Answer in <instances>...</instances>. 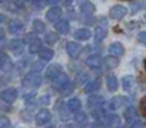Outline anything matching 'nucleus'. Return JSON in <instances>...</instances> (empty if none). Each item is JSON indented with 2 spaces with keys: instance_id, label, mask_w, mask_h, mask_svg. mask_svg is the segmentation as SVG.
Returning a JSON list of instances; mask_svg holds the SVG:
<instances>
[{
  "instance_id": "aec40b11",
  "label": "nucleus",
  "mask_w": 146,
  "mask_h": 128,
  "mask_svg": "<svg viewBox=\"0 0 146 128\" xmlns=\"http://www.w3.org/2000/svg\"><path fill=\"white\" fill-rule=\"evenodd\" d=\"M55 30L62 35H66L69 31V22L67 19H59L55 23Z\"/></svg>"
},
{
  "instance_id": "4c0bfd02",
  "label": "nucleus",
  "mask_w": 146,
  "mask_h": 128,
  "mask_svg": "<svg viewBox=\"0 0 146 128\" xmlns=\"http://www.w3.org/2000/svg\"><path fill=\"white\" fill-rule=\"evenodd\" d=\"M128 128H142V122L139 121V119H136V121L128 123Z\"/></svg>"
},
{
  "instance_id": "9d476101",
  "label": "nucleus",
  "mask_w": 146,
  "mask_h": 128,
  "mask_svg": "<svg viewBox=\"0 0 146 128\" xmlns=\"http://www.w3.org/2000/svg\"><path fill=\"white\" fill-rule=\"evenodd\" d=\"M78 7H80L81 12L87 15L92 14V13L95 12V5L91 1H88V0H80V1H78Z\"/></svg>"
},
{
  "instance_id": "ea45409f",
  "label": "nucleus",
  "mask_w": 146,
  "mask_h": 128,
  "mask_svg": "<svg viewBox=\"0 0 146 128\" xmlns=\"http://www.w3.org/2000/svg\"><path fill=\"white\" fill-rule=\"evenodd\" d=\"M41 67H42V64H41V63H37V62H35V63L32 64V67H31V68H32V72H38Z\"/></svg>"
},
{
  "instance_id": "cd10ccee",
  "label": "nucleus",
  "mask_w": 146,
  "mask_h": 128,
  "mask_svg": "<svg viewBox=\"0 0 146 128\" xmlns=\"http://www.w3.org/2000/svg\"><path fill=\"white\" fill-rule=\"evenodd\" d=\"M73 90H74V85H73L71 81H69V82L60 90V94L63 96H68V95H71V94L73 92Z\"/></svg>"
},
{
  "instance_id": "c85d7f7f",
  "label": "nucleus",
  "mask_w": 146,
  "mask_h": 128,
  "mask_svg": "<svg viewBox=\"0 0 146 128\" xmlns=\"http://www.w3.org/2000/svg\"><path fill=\"white\" fill-rule=\"evenodd\" d=\"M56 41H58V36H56L55 33L48 32L45 35V42L48 44V45H53V44H55Z\"/></svg>"
},
{
  "instance_id": "20e7f679",
  "label": "nucleus",
  "mask_w": 146,
  "mask_h": 128,
  "mask_svg": "<svg viewBox=\"0 0 146 128\" xmlns=\"http://www.w3.org/2000/svg\"><path fill=\"white\" fill-rule=\"evenodd\" d=\"M51 121V113L48 109H41L35 117V122L37 126H45Z\"/></svg>"
},
{
  "instance_id": "4468645a",
  "label": "nucleus",
  "mask_w": 146,
  "mask_h": 128,
  "mask_svg": "<svg viewBox=\"0 0 146 128\" xmlns=\"http://www.w3.org/2000/svg\"><path fill=\"white\" fill-rule=\"evenodd\" d=\"M124 53V48L121 42H113L109 45V54L111 56H121Z\"/></svg>"
},
{
  "instance_id": "c756f323",
  "label": "nucleus",
  "mask_w": 146,
  "mask_h": 128,
  "mask_svg": "<svg viewBox=\"0 0 146 128\" xmlns=\"http://www.w3.org/2000/svg\"><path fill=\"white\" fill-rule=\"evenodd\" d=\"M74 121L77 122L78 124H83V123H86V121H87V115H86L83 111H78L77 115L74 117Z\"/></svg>"
},
{
  "instance_id": "7c9ffc66",
  "label": "nucleus",
  "mask_w": 146,
  "mask_h": 128,
  "mask_svg": "<svg viewBox=\"0 0 146 128\" xmlns=\"http://www.w3.org/2000/svg\"><path fill=\"white\" fill-rule=\"evenodd\" d=\"M88 80H90L88 73H81V74L78 76V78H77V82H78V85H83V83L88 82Z\"/></svg>"
},
{
  "instance_id": "bb28decb",
  "label": "nucleus",
  "mask_w": 146,
  "mask_h": 128,
  "mask_svg": "<svg viewBox=\"0 0 146 128\" xmlns=\"http://www.w3.org/2000/svg\"><path fill=\"white\" fill-rule=\"evenodd\" d=\"M32 27H33V30H35V32H37V33L45 32V28H46L45 27V23L41 22L40 19H35V21H33Z\"/></svg>"
},
{
  "instance_id": "f257e3e1",
  "label": "nucleus",
  "mask_w": 146,
  "mask_h": 128,
  "mask_svg": "<svg viewBox=\"0 0 146 128\" xmlns=\"http://www.w3.org/2000/svg\"><path fill=\"white\" fill-rule=\"evenodd\" d=\"M42 82V78L37 72H30L25 76L23 80V86H28L32 88H37Z\"/></svg>"
},
{
  "instance_id": "a878e982",
  "label": "nucleus",
  "mask_w": 146,
  "mask_h": 128,
  "mask_svg": "<svg viewBox=\"0 0 146 128\" xmlns=\"http://www.w3.org/2000/svg\"><path fill=\"white\" fill-rule=\"evenodd\" d=\"M9 49L14 53V55H21L23 51V48H22V44H21V41L18 40H14L12 41V42L9 44Z\"/></svg>"
},
{
  "instance_id": "ddd939ff",
  "label": "nucleus",
  "mask_w": 146,
  "mask_h": 128,
  "mask_svg": "<svg viewBox=\"0 0 146 128\" xmlns=\"http://www.w3.org/2000/svg\"><path fill=\"white\" fill-rule=\"evenodd\" d=\"M23 28V23L22 21L19 19H13L9 22V25H8V31H9V33H12V35H17V33H19L21 31H22Z\"/></svg>"
},
{
  "instance_id": "39448f33",
  "label": "nucleus",
  "mask_w": 146,
  "mask_h": 128,
  "mask_svg": "<svg viewBox=\"0 0 146 128\" xmlns=\"http://www.w3.org/2000/svg\"><path fill=\"white\" fill-rule=\"evenodd\" d=\"M66 49H67L68 55L73 59L78 58V55H80L81 51H82V46H81V44L76 42V41H69V42H67Z\"/></svg>"
},
{
  "instance_id": "412c9836",
  "label": "nucleus",
  "mask_w": 146,
  "mask_h": 128,
  "mask_svg": "<svg viewBox=\"0 0 146 128\" xmlns=\"http://www.w3.org/2000/svg\"><path fill=\"white\" fill-rule=\"evenodd\" d=\"M41 50H42V41H41L38 37L36 38V40H33L32 42L28 45V51H30L31 54L40 53Z\"/></svg>"
},
{
  "instance_id": "a18cd8bd",
  "label": "nucleus",
  "mask_w": 146,
  "mask_h": 128,
  "mask_svg": "<svg viewBox=\"0 0 146 128\" xmlns=\"http://www.w3.org/2000/svg\"><path fill=\"white\" fill-rule=\"evenodd\" d=\"M145 69H146V60H145Z\"/></svg>"
},
{
  "instance_id": "c9c22d12",
  "label": "nucleus",
  "mask_w": 146,
  "mask_h": 128,
  "mask_svg": "<svg viewBox=\"0 0 146 128\" xmlns=\"http://www.w3.org/2000/svg\"><path fill=\"white\" fill-rule=\"evenodd\" d=\"M45 4H46V0H33V7L36 9H42Z\"/></svg>"
},
{
  "instance_id": "6ab92c4d",
  "label": "nucleus",
  "mask_w": 146,
  "mask_h": 128,
  "mask_svg": "<svg viewBox=\"0 0 146 128\" xmlns=\"http://www.w3.org/2000/svg\"><path fill=\"white\" fill-rule=\"evenodd\" d=\"M101 87V81L100 80H94L91 82H88L85 87V92L86 94H94V92H98Z\"/></svg>"
},
{
  "instance_id": "7ed1b4c3",
  "label": "nucleus",
  "mask_w": 146,
  "mask_h": 128,
  "mask_svg": "<svg viewBox=\"0 0 146 128\" xmlns=\"http://www.w3.org/2000/svg\"><path fill=\"white\" fill-rule=\"evenodd\" d=\"M62 73H63V68H62L60 64H51V65H49L48 69H46L45 77H46V80L55 81Z\"/></svg>"
},
{
  "instance_id": "79ce46f5",
  "label": "nucleus",
  "mask_w": 146,
  "mask_h": 128,
  "mask_svg": "<svg viewBox=\"0 0 146 128\" xmlns=\"http://www.w3.org/2000/svg\"><path fill=\"white\" fill-rule=\"evenodd\" d=\"M4 36H5V31L3 30V28H0V41L4 38Z\"/></svg>"
},
{
  "instance_id": "2f4dec72",
  "label": "nucleus",
  "mask_w": 146,
  "mask_h": 128,
  "mask_svg": "<svg viewBox=\"0 0 146 128\" xmlns=\"http://www.w3.org/2000/svg\"><path fill=\"white\" fill-rule=\"evenodd\" d=\"M105 64L108 65L109 68H114L118 64V60H117L115 58H113V56H108V58L105 59Z\"/></svg>"
},
{
  "instance_id": "6e6552de",
  "label": "nucleus",
  "mask_w": 146,
  "mask_h": 128,
  "mask_svg": "<svg viewBox=\"0 0 146 128\" xmlns=\"http://www.w3.org/2000/svg\"><path fill=\"white\" fill-rule=\"evenodd\" d=\"M101 63H103V58H101L100 54H92L86 59V65L90 69H98L101 65Z\"/></svg>"
},
{
  "instance_id": "b1692460",
  "label": "nucleus",
  "mask_w": 146,
  "mask_h": 128,
  "mask_svg": "<svg viewBox=\"0 0 146 128\" xmlns=\"http://www.w3.org/2000/svg\"><path fill=\"white\" fill-rule=\"evenodd\" d=\"M133 85H135V80L132 76H124V77L122 78V87L126 91H131Z\"/></svg>"
},
{
  "instance_id": "2eb2a0df",
  "label": "nucleus",
  "mask_w": 146,
  "mask_h": 128,
  "mask_svg": "<svg viewBox=\"0 0 146 128\" xmlns=\"http://www.w3.org/2000/svg\"><path fill=\"white\" fill-rule=\"evenodd\" d=\"M68 82H69V77L67 74H64V73H62V74L59 76V77L56 78L55 81H53V87L55 88V90L60 91L62 88H63Z\"/></svg>"
},
{
  "instance_id": "58836bf2",
  "label": "nucleus",
  "mask_w": 146,
  "mask_h": 128,
  "mask_svg": "<svg viewBox=\"0 0 146 128\" xmlns=\"http://www.w3.org/2000/svg\"><path fill=\"white\" fill-rule=\"evenodd\" d=\"M36 38H37V36H36L35 33H28V35L25 37V42H26V44H27V42L31 44L33 40H36Z\"/></svg>"
},
{
  "instance_id": "de8ad7c7",
  "label": "nucleus",
  "mask_w": 146,
  "mask_h": 128,
  "mask_svg": "<svg viewBox=\"0 0 146 128\" xmlns=\"http://www.w3.org/2000/svg\"><path fill=\"white\" fill-rule=\"evenodd\" d=\"M0 1H4V0H0Z\"/></svg>"
},
{
  "instance_id": "4be33fe9",
  "label": "nucleus",
  "mask_w": 146,
  "mask_h": 128,
  "mask_svg": "<svg viewBox=\"0 0 146 128\" xmlns=\"http://www.w3.org/2000/svg\"><path fill=\"white\" fill-rule=\"evenodd\" d=\"M118 80H117V77L114 74H109L108 77H106V86H108V90L109 91H117L118 90Z\"/></svg>"
},
{
  "instance_id": "0eeeda50",
  "label": "nucleus",
  "mask_w": 146,
  "mask_h": 128,
  "mask_svg": "<svg viewBox=\"0 0 146 128\" xmlns=\"http://www.w3.org/2000/svg\"><path fill=\"white\" fill-rule=\"evenodd\" d=\"M126 14H127V8L123 7V5H114L109 10V15H110L111 19H122Z\"/></svg>"
},
{
  "instance_id": "f8f14e48",
  "label": "nucleus",
  "mask_w": 146,
  "mask_h": 128,
  "mask_svg": "<svg viewBox=\"0 0 146 128\" xmlns=\"http://www.w3.org/2000/svg\"><path fill=\"white\" fill-rule=\"evenodd\" d=\"M67 109H68L69 111H72V113H78V111H81V109H82V103H81L80 99L72 97V99H69L68 103H67Z\"/></svg>"
},
{
  "instance_id": "a19ab883",
  "label": "nucleus",
  "mask_w": 146,
  "mask_h": 128,
  "mask_svg": "<svg viewBox=\"0 0 146 128\" xmlns=\"http://www.w3.org/2000/svg\"><path fill=\"white\" fill-rule=\"evenodd\" d=\"M59 0H46V4H50V5H55Z\"/></svg>"
},
{
  "instance_id": "49530a36",
  "label": "nucleus",
  "mask_w": 146,
  "mask_h": 128,
  "mask_svg": "<svg viewBox=\"0 0 146 128\" xmlns=\"http://www.w3.org/2000/svg\"><path fill=\"white\" fill-rule=\"evenodd\" d=\"M122 128H128V127H122Z\"/></svg>"
},
{
  "instance_id": "9b49d317",
  "label": "nucleus",
  "mask_w": 146,
  "mask_h": 128,
  "mask_svg": "<svg viewBox=\"0 0 146 128\" xmlns=\"http://www.w3.org/2000/svg\"><path fill=\"white\" fill-rule=\"evenodd\" d=\"M45 17L49 22H58L62 17V9L60 8H51L48 10Z\"/></svg>"
},
{
  "instance_id": "c03bdc74",
  "label": "nucleus",
  "mask_w": 146,
  "mask_h": 128,
  "mask_svg": "<svg viewBox=\"0 0 146 128\" xmlns=\"http://www.w3.org/2000/svg\"><path fill=\"white\" fill-rule=\"evenodd\" d=\"M48 128H55V126H50V127H48Z\"/></svg>"
},
{
  "instance_id": "72a5a7b5",
  "label": "nucleus",
  "mask_w": 146,
  "mask_h": 128,
  "mask_svg": "<svg viewBox=\"0 0 146 128\" xmlns=\"http://www.w3.org/2000/svg\"><path fill=\"white\" fill-rule=\"evenodd\" d=\"M10 121L7 117H0V128H9Z\"/></svg>"
},
{
  "instance_id": "423d86ee",
  "label": "nucleus",
  "mask_w": 146,
  "mask_h": 128,
  "mask_svg": "<svg viewBox=\"0 0 146 128\" xmlns=\"http://www.w3.org/2000/svg\"><path fill=\"white\" fill-rule=\"evenodd\" d=\"M17 95H18V92H17L15 88L8 87V88H5L1 94H0V97H1V100L4 101V103L12 104V103H14V100L17 99Z\"/></svg>"
},
{
  "instance_id": "f704fd0d",
  "label": "nucleus",
  "mask_w": 146,
  "mask_h": 128,
  "mask_svg": "<svg viewBox=\"0 0 146 128\" xmlns=\"http://www.w3.org/2000/svg\"><path fill=\"white\" fill-rule=\"evenodd\" d=\"M137 40H139L140 44L146 45V31H141V32H139V35H137Z\"/></svg>"
},
{
  "instance_id": "5701e85b",
  "label": "nucleus",
  "mask_w": 146,
  "mask_h": 128,
  "mask_svg": "<svg viewBox=\"0 0 146 128\" xmlns=\"http://www.w3.org/2000/svg\"><path fill=\"white\" fill-rule=\"evenodd\" d=\"M106 33H108L106 28H104V27H98V28L95 30V33H94V37H95V42H96V44L103 42L104 38L106 37Z\"/></svg>"
},
{
  "instance_id": "f03ea898",
  "label": "nucleus",
  "mask_w": 146,
  "mask_h": 128,
  "mask_svg": "<svg viewBox=\"0 0 146 128\" xmlns=\"http://www.w3.org/2000/svg\"><path fill=\"white\" fill-rule=\"evenodd\" d=\"M129 104V99L126 96H115L108 103V109L109 110H117V109L122 108L124 105Z\"/></svg>"
},
{
  "instance_id": "a211bd4d",
  "label": "nucleus",
  "mask_w": 146,
  "mask_h": 128,
  "mask_svg": "<svg viewBox=\"0 0 146 128\" xmlns=\"http://www.w3.org/2000/svg\"><path fill=\"white\" fill-rule=\"evenodd\" d=\"M91 31L88 28H80L74 32V38H77L78 41H86L91 37Z\"/></svg>"
},
{
  "instance_id": "1a4fd4ad",
  "label": "nucleus",
  "mask_w": 146,
  "mask_h": 128,
  "mask_svg": "<svg viewBox=\"0 0 146 128\" xmlns=\"http://www.w3.org/2000/svg\"><path fill=\"white\" fill-rule=\"evenodd\" d=\"M104 123L109 128H119L121 127V118L117 114H106Z\"/></svg>"
},
{
  "instance_id": "37998d69",
  "label": "nucleus",
  "mask_w": 146,
  "mask_h": 128,
  "mask_svg": "<svg viewBox=\"0 0 146 128\" xmlns=\"http://www.w3.org/2000/svg\"><path fill=\"white\" fill-rule=\"evenodd\" d=\"M4 21H5V15L0 13V23H1V22H4Z\"/></svg>"
},
{
  "instance_id": "393cba45",
  "label": "nucleus",
  "mask_w": 146,
  "mask_h": 128,
  "mask_svg": "<svg viewBox=\"0 0 146 128\" xmlns=\"http://www.w3.org/2000/svg\"><path fill=\"white\" fill-rule=\"evenodd\" d=\"M38 54H40V59H42L44 62L51 60L53 56H54V51L51 50V49H49V48H42V50H41Z\"/></svg>"
},
{
  "instance_id": "e433bc0d",
  "label": "nucleus",
  "mask_w": 146,
  "mask_h": 128,
  "mask_svg": "<svg viewBox=\"0 0 146 128\" xmlns=\"http://www.w3.org/2000/svg\"><path fill=\"white\" fill-rule=\"evenodd\" d=\"M140 110H141L142 115L146 117V96H144L141 100V103H140Z\"/></svg>"
},
{
  "instance_id": "f3484780",
  "label": "nucleus",
  "mask_w": 146,
  "mask_h": 128,
  "mask_svg": "<svg viewBox=\"0 0 146 128\" xmlns=\"http://www.w3.org/2000/svg\"><path fill=\"white\" fill-rule=\"evenodd\" d=\"M103 104H104V97L103 96L95 95V96L88 97V100H87V106L90 109H96V108H99V106H101Z\"/></svg>"
},
{
  "instance_id": "dca6fc26",
  "label": "nucleus",
  "mask_w": 146,
  "mask_h": 128,
  "mask_svg": "<svg viewBox=\"0 0 146 128\" xmlns=\"http://www.w3.org/2000/svg\"><path fill=\"white\" fill-rule=\"evenodd\" d=\"M123 115H124V119L127 121V123H131V122L139 119V113H137V110L133 106H128V108L124 110Z\"/></svg>"
},
{
  "instance_id": "473e14b6",
  "label": "nucleus",
  "mask_w": 146,
  "mask_h": 128,
  "mask_svg": "<svg viewBox=\"0 0 146 128\" xmlns=\"http://www.w3.org/2000/svg\"><path fill=\"white\" fill-rule=\"evenodd\" d=\"M49 103H50V96H49V95L41 96V97H38V100H37L38 105H48Z\"/></svg>"
}]
</instances>
